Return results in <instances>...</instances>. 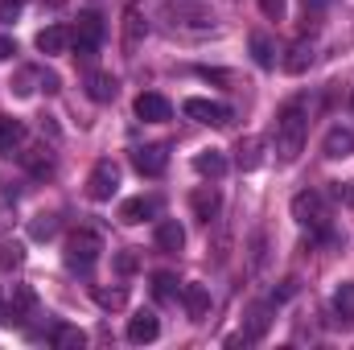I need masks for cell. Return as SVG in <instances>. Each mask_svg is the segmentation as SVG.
I'll return each instance as SVG.
<instances>
[{"instance_id":"cell-1","label":"cell","mask_w":354,"mask_h":350,"mask_svg":"<svg viewBox=\"0 0 354 350\" xmlns=\"http://www.w3.org/2000/svg\"><path fill=\"white\" fill-rule=\"evenodd\" d=\"M305 136H309V116H305V103L292 99L276 116V161L292 165L301 157V149H305Z\"/></svg>"},{"instance_id":"cell-2","label":"cell","mask_w":354,"mask_h":350,"mask_svg":"<svg viewBox=\"0 0 354 350\" xmlns=\"http://www.w3.org/2000/svg\"><path fill=\"white\" fill-rule=\"evenodd\" d=\"M99 252H103V239H99V231L79 227V231L66 239V268H71V272H79V276H87L91 268L99 264Z\"/></svg>"},{"instance_id":"cell-3","label":"cell","mask_w":354,"mask_h":350,"mask_svg":"<svg viewBox=\"0 0 354 350\" xmlns=\"http://www.w3.org/2000/svg\"><path fill=\"white\" fill-rule=\"evenodd\" d=\"M292 219H297L301 227H309V231H326V227H330V202H326V194L301 190V194L292 198Z\"/></svg>"},{"instance_id":"cell-4","label":"cell","mask_w":354,"mask_h":350,"mask_svg":"<svg viewBox=\"0 0 354 350\" xmlns=\"http://www.w3.org/2000/svg\"><path fill=\"white\" fill-rule=\"evenodd\" d=\"M103 33H107L103 17H99V12H83V17H79V25L71 29V46H75V58L91 62V58L99 54V46H103Z\"/></svg>"},{"instance_id":"cell-5","label":"cell","mask_w":354,"mask_h":350,"mask_svg":"<svg viewBox=\"0 0 354 350\" xmlns=\"http://www.w3.org/2000/svg\"><path fill=\"white\" fill-rule=\"evenodd\" d=\"M115 190H120V165L115 161H99L87 177V198L91 202H107Z\"/></svg>"},{"instance_id":"cell-6","label":"cell","mask_w":354,"mask_h":350,"mask_svg":"<svg viewBox=\"0 0 354 350\" xmlns=\"http://www.w3.org/2000/svg\"><path fill=\"white\" fill-rule=\"evenodd\" d=\"M185 116L210 128H227L231 124V107L227 103H210V99H185Z\"/></svg>"},{"instance_id":"cell-7","label":"cell","mask_w":354,"mask_h":350,"mask_svg":"<svg viewBox=\"0 0 354 350\" xmlns=\"http://www.w3.org/2000/svg\"><path fill=\"white\" fill-rule=\"evenodd\" d=\"M132 165H136L140 177H161L165 165H169V149L165 145H145V149L132 153Z\"/></svg>"},{"instance_id":"cell-8","label":"cell","mask_w":354,"mask_h":350,"mask_svg":"<svg viewBox=\"0 0 354 350\" xmlns=\"http://www.w3.org/2000/svg\"><path fill=\"white\" fill-rule=\"evenodd\" d=\"M33 305H37V293H33L29 284H12V297H8V305H4V322H8V326H21V322L33 313Z\"/></svg>"},{"instance_id":"cell-9","label":"cell","mask_w":354,"mask_h":350,"mask_svg":"<svg viewBox=\"0 0 354 350\" xmlns=\"http://www.w3.org/2000/svg\"><path fill=\"white\" fill-rule=\"evenodd\" d=\"M161 210V198H153V194H140V198H128L124 206H120V223H128V227H136V223H145V219H153Z\"/></svg>"},{"instance_id":"cell-10","label":"cell","mask_w":354,"mask_h":350,"mask_svg":"<svg viewBox=\"0 0 354 350\" xmlns=\"http://www.w3.org/2000/svg\"><path fill=\"white\" fill-rule=\"evenodd\" d=\"M145 33H149L145 12H140V4L132 0V4L124 8V50H128V54H136V46L145 42Z\"/></svg>"},{"instance_id":"cell-11","label":"cell","mask_w":354,"mask_h":350,"mask_svg":"<svg viewBox=\"0 0 354 350\" xmlns=\"http://www.w3.org/2000/svg\"><path fill=\"white\" fill-rule=\"evenodd\" d=\"M322 153L330 157V161H346V157H354V132L351 128H330L326 132V140H322Z\"/></svg>"},{"instance_id":"cell-12","label":"cell","mask_w":354,"mask_h":350,"mask_svg":"<svg viewBox=\"0 0 354 350\" xmlns=\"http://www.w3.org/2000/svg\"><path fill=\"white\" fill-rule=\"evenodd\" d=\"M136 116H140V120H149V124H161V120H169V116H174V107H169V99H165V95L145 91V95L136 99Z\"/></svg>"},{"instance_id":"cell-13","label":"cell","mask_w":354,"mask_h":350,"mask_svg":"<svg viewBox=\"0 0 354 350\" xmlns=\"http://www.w3.org/2000/svg\"><path fill=\"white\" fill-rule=\"evenodd\" d=\"M181 301H185V313H189V322H206V313H210V288L206 284H185L181 288Z\"/></svg>"},{"instance_id":"cell-14","label":"cell","mask_w":354,"mask_h":350,"mask_svg":"<svg viewBox=\"0 0 354 350\" xmlns=\"http://www.w3.org/2000/svg\"><path fill=\"white\" fill-rule=\"evenodd\" d=\"M189 206H194V214H198L202 223H210V219L218 214L223 198H218V190H214V185H198V190L189 194Z\"/></svg>"},{"instance_id":"cell-15","label":"cell","mask_w":354,"mask_h":350,"mask_svg":"<svg viewBox=\"0 0 354 350\" xmlns=\"http://www.w3.org/2000/svg\"><path fill=\"white\" fill-rule=\"evenodd\" d=\"M157 334H161V322H157V313H149V309H140V313L128 322V342H136V347H140V342H153Z\"/></svg>"},{"instance_id":"cell-16","label":"cell","mask_w":354,"mask_h":350,"mask_svg":"<svg viewBox=\"0 0 354 350\" xmlns=\"http://www.w3.org/2000/svg\"><path fill=\"white\" fill-rule=\"evenodd\" d=\"M334 322H338L342 330L354 326V280H342L338 293H334Z\"/></svg>"},{"instance_id":"cell-17","label":"cell","mask_w":354,"mask_h":350,"mask_svg":"<svg viewBox=\"0 0 354 350\" xmlns=\"http://www.w3.org/2000/svg\"><path fill=\"white\" fill-rule=\"evenodd\" d=\"M37 50L41 54H66L71 50V29L66 25H46L37 33Z\"/></svg>"},{"instance_id":"cell-18","label":"cell","mask_w":354,"mask_h":350,"mask_svg":"<svg viewBox=\"0 0 354 350\" xmlns=\"http://www.w3.org/2000/svg\"><path fill=\"white\" fill-rule=\"evenodd\" d=\"M115 91H120L115 75H107V71H91V75H87V95L95 99V103H111V99H115Z\"/></svg>"},{"instance_id":"cell-19","label":"cell","mask_w":354,"mask_h":350,"mask_svg":"<svg viewBox=\"0 0 354 350\" xmlns=\"http://www.w3.org/2000/svg\"><path fill=\"white\" fill-rule=\"evenodd\" d=\"M157 248L161 252H181L185 248V231H181L177 219H161L157 223Z\"/></svg>"},{"instance_id":"cell-20","label":"cell","mask_w":354,"mask_h":350,"mask_svg":"<svg viewBox=\"0 0 354 350\" xmlns=\"http://www.w3.org/2000/svg\"><path fill=\"white\" fill-rule=\"evenodd\" d=\"M194 169L202 177H210V181H218V177L227 174V157H223L218 149H202V153L194 157Z\"/></svg>"},{"instance_id":"cell-21","label":"cell","mask_w":354,"mask_h":350,"mask_svg":"<svg viewBox=\"0 0 354 350\" xmlns=\"http://www.w3.org/2000/svg\"><path fill=\"white\" fill-rule=\"evenodd\" d=\"M309 66H313V42H292L288 58H284V71L288 75H305Z\"/></svg>"},{"instance_id":"cell-22","label":"cell","mask_w":354,"mask_h":350,"mask_svg":"<svg viewBox=\"0 0 354 350\" xmlns=\"http://www.w3.org/2000/svg\"><path fill=\"white\" fill-rule=\"evenodd\" d=\"M21 140H25V124L17 116H0V157H8Z\"/></svg>"},{"instance_id":"cell-23","label":"cell","mask_w":354,"mask_h":350,"mask_svg":"<svg viewBox=\"0 0 354 350\" xmlns=\"http://www.w3.org/2000/svg\"><path fill=\"white\" fill-rule=\"evenodd\" d=\"M260 149H264V140H260V136H243V140H239V149H235V153H239V169H243V174L260 169V161H264V153H260Z\"/></svg>"},{"instance_id":"cell-24","label":"cell","mask_w":354,"mask_h":350,"mask_svg":"<svg viewBox=\"0 0 354 350\" xmlns=\"http://www.w3.org/2000/svg\"><path fill=\"white\" fill-rule=\"evenodd\" d=\"M21 165H25L33 177H50L54 174V157H50V149H29V153H21Z\"/></svg>"},{"instance_id":"cell-25","label":"cell","mask_w":354,"mask_h":350,"mask_svg":"<svg viewBox=\"0 0 354 350\" xmlns=\"http://www.w3.org/2000/svg\"><path fill=\"white\" fill-rule=\"evenodd\" d=\"M50 342H54L58 350H83V347H87V334H83L79 326H54Z\"/></svg>"},{"instance_id":"cell-26","label":"cell","mask_w":354,"mask_h":350,"mask_svg":"<svg viewBox=\"0 0 354 350\" xmlns=\"http://www.w3.org/2000/svg\"><path fill=\"white\" fill-rule=\"evenodd\" d=\"M91 297H95V305H99V309H124V305H128V288L95 284V288H91Z\"/></svg>"},{"instance_id":"cell-27","label":"cell","mask_w":354,"mask_h":350,"mask_svg":"<svg viewBox=\"0 0 354 350\" xmlns=\"http://www.w3.org/2000/svg\"><path fill=\"white\" fill-rule=\"evenodd\" d=\"M153 293H157V301H177V297H181L177 276L174 272H157V276H153Z\"/></svg>"},{"instance_id":"cell-28","label":"cell","mask_w":354,"mask_h":350,"mask_svg":"<svg viewBox=\"0 0 354 350\" xmlns=\"http://www.w3.org/2000/svg\"><path fill=\"white\" fill-rule=\"evenodd\" d=\"M54 231H58V214H33L29 219V235L33 239H54Z\"/></svg>"},{"instance_id":"cell-29","label":"cell","mask_w":354,"mask_h":350,"mask_svg":"<svg viewBox=\"0 0 354 350\" xmlns=\"http://www.w3.org/2000/svg\"><path fill=\"white\" fill-rule=\"evenodd\" d=\"M252 54H256V62L260 66H276V50H272V42H268L264 33H252Z\"/></svg>"},{"instance_id":"cell-30","label":"cell","mask_w":354,"mask_h":350,"mask_svg":"<svg viewBox=\"0 0 354 350\" xmlns=\"http://www.w3.org/2000/svg\"><path fill=\"white\" fill-rule=\"evenodd\" d=\"M33 83H41V71L21 66V71H17V79H12V95H33Z\"/></svg>"},{"instance_id":"cell-31","label":"cell","mask_w":354,"mask_h":350,"mask_svg":"<svg viewBox=\"0 0 354 350\" xmlns=\"http://www.w3.org/2000/svg\"><path fill=\"white\" fill-rule=\"evenodd\" d=\"M264 330H268V309H252V313H248V330H243V338L256 342Z\"/></svg>"},{"instance_id":"cell-32","label":"cell","mask_w":354,"mask_h":350,"mask_svg":"<svg viewBox=\"0 0 354 350\" xmlns=\"http://www.w3.org/2000/svg\"><path fill=\"white\" fill-rule=\"evenodd\" d=\"M21 264H25V248L0 239V268H21Z\"/></svg>"},{"instance_id":"cell-33","label":"cell","mask_w":354,"mask_h":350,"mask_svg":"<svg viewBox=\"0 0 354 350\" xmlns=\"http://www.w3.org/2000/svg\"><path fill=\"white\" fill-rule=\"evenodd\" d=\"M330 198L342 206H354V181H330Z\"/></svg>"},{"instance_id":"cell-34","label":"cell","mask_w":354,"mask_h":350,"mask_svg":"<svg viewBox=\"0 0 354 350\" xmlns=\"http://www.w3.org/2000/svg\"><path fill=\"white\" fill-rule=\"evenodd\" d=\"M330 0H301V8H305V29H313L317 25V17H322V8H326Z\"/></svg>"},{"instance_id":"cell-35","label":"cell","mask_w":354,"mask_h":350,"mask_svg":"<svg viewBox=\"0 0 354 350\" xmlns=\"http://www.w3.org/2000/svg\"><path fill=\"white\" fill-rule=\"evenodd\" d=\"M136 264H140L136 248H128V252H120V256H115V268H120V272H136Z\"/></svg>"},{"instance_id":"cell-36","label":"cell","mask_w":354,"mask_h":350,"mask_svg":"<svg viewBox=\"0 0 354 350\" xmlns=\"http://www.w3.org/2000/svg\"><path fill=\"white\" fill-rule=\"evenodd\" d=\"M260 8L268 21H284V0H260Z\"/></svg>"},{"instance_id":"cell-37","label":"cell","mask_w":354,"mask_h":350,"mask_svg":"<svg viewBox=\"0 0 354 350\" xmlns=\"http://www.w3.org/2000/svg\"><path fill=\"white\" fill-rule=\"evenodd\" d=\"M21 12V0H0V21H12Z\"/></svg>"},{"instance_id":"cell-38","label":"cell","mask_w":354,"mask_h":350,"mask_svg":"<svg viewBox=\"0 0 354 350\" xmlns=\"http://www.w3.org/2000/svg\"><path fill=\"white\" fill-rule=\"evenodd\" d=\"M41 87H46V95H54V91H62V83H58L54 71H41Z\"/></svg>"},{"instance_id":"cell-39","label":"cell","mask_w":354,"mask_h":350,"mask_svg":"<svg viewBox=\"0 0 354 350\" xmlns=\"http://www.w3.org/2000/svg\"><path fill=\"white\" fill-rule=\"evenodd\" d=\"M12 54H17V42H12V37H4V33H0V62H8V58H12Z\"/></svg>"},{"instance_id":"cell-40","label":"cell","mask_w":354,"mask_h":350,"mask_svg":"<svg viewBox=\"0 0 354 350\" xmlns=\"http://www.w3.org/2000/svg\"><path fill=\"white\" fill-rule=\"evenodd\" d=\"M0 227H4V214H0Z\"/></svg>"},{"instance_id":"cell-41","label":"cell","mask_w":354,"mask_h":350,"mask_svg":"<svg viewBox=\"0 0 354 350\" xmlns=\"http://www.w3.org/2000/svg\"><path fill=\"white\" fill-rule=\"evenodd\" d=\"M21 4H25V0H21Z\"/></svg>"}]
</instances>
